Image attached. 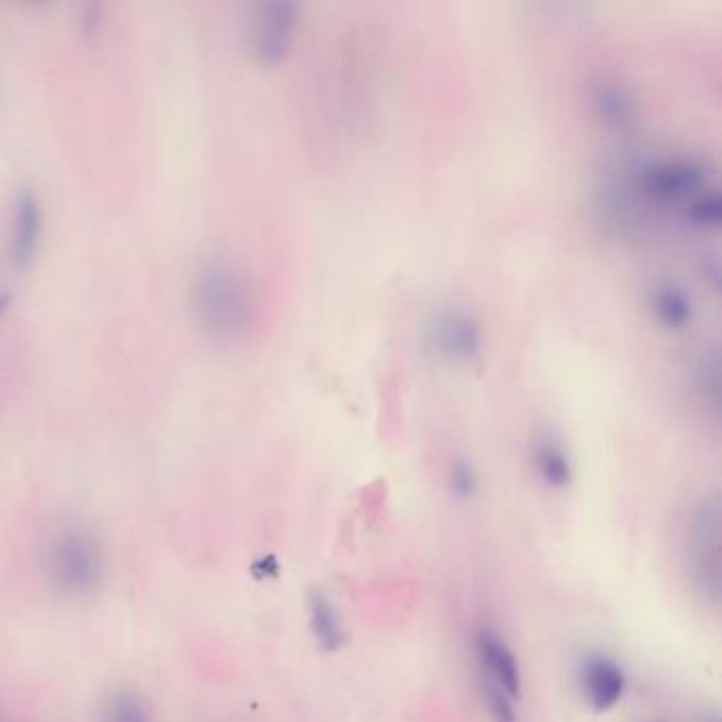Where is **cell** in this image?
<instances>
[{
    "label": "cell",
    "mask_w": 722,
    "mask_h": 722,
    "mask_svg": "<svg viewBox=\"0 0 722 722\" xmlns=\"http://www.w3.org/2000/svg\"><path fill=\"white\" fill-rule=\"evenodd\" d=\"M689 570L697 587L712 602L720 598V502L718 496L703 498L689 523Z\"/></svg>",
    "instance_id": "4"
},
{
    "label": "cell",
    "mask_w": 722,
    "mask_h": 722,
    "mask_svg": "<svg viewBox=\"0 0 722 722\" xmlns=\"http://www.w3.org/2000/svg\"><path fill=\"white\" fill-rule=\"evenodd\" d=\"M579 689L593 712H608L621 703L627 689V676L612 657L604 653H585L579 661Z\"/></svg>",
    "instance_id": "7"
},
{
    "label": "cell",
    "mask_w": 722,
    "mask_h": 722,
    "mask_svg": "<svg viewBox=\"0 0 722 722\" xmlns=\"http://www.w3.org/2000/svg\"><path fill=\"white\" fill-rule=\"evenodd\" d=\"M475 651L483 676L481 682L492 684V687L507 693L511 699H517L521 695L523 680L519 661L507 640L500 638L494 629L481 627L475 636Z\"/></svg>",
    "instance_id": "8"
},
{
    "label": "cell",
    "mask_w": 722,
    "mask_h": 722,
    "mask_svg": "<svg viewBox=\"0 0 722 722\" xmlns=\"http://www.w3.org/2000/svg\"><path fill=\"white\" fill-rule=\"evenodd\" d=\"M706 183L708 166L689 155L644 159L631 174V187L651 204H684Z\"/></svg>",
    "instance_id": "3"
},
{
    "label": "cell",
    "mask_w": 722,
    "mask_h": 722,
    "mask_svg": "<svg viewBox=\"0 0 722 722\" xmlns=\"http://www.w3.org/2000/svg\"><path fill=\"white\" fill-rule=\"evenodd\" d=\"M682 219L697 229H718L722 221V200L718 191H701L682 204Z\"/></svg>",
    "instance_id": "15"
},
{
    "label": "cell",
    "mask_w": 722,
    "mask_h": 722,
    "mask_svg": "<svg viewBox=\"0 0 722 722\" xmlns=\"http://www.w3.org/2000/svg\"><path fill=\"white\" fill-rule=\"evenodd\" d=\"M9 303H11V295H9V293H0V316H3V314L7 312Z\"/></svg>",
    "instance_id": "19"
},
{
    "label": "cell",
    "mask_w": 722,
    "mask_h": 722,
    "mask_svg": "<svg viewBox=\"0 0 722 722\" xmlns=\"http://www.w3.org/2000/svg\"><path fill=\"white\" fill-rule=\"evenodd\" d=\"M49 574L56 587L72 598L94 595L104 579L100 543L85 530L62 532L49 549Z\"/></svg>",
    "instance_id": "2"
},
{
    "label": "cell",
    "mask_w": 722,
    "mask_h": 722,
    "mask_svg": "<svg viewBox=\"0 0 722 722\" xmlns=\"http://www.w3.org/2000/svg\"><path fill=\"white\" fill-rule=\"evenodd\" d=\"M310 631L324 653H335L346 642L344 623L331 598L322 589H312L308 595Z\"/></svg>",
    "instance_id": "11"
},
{
    "label": "cell",
    "mask_w": 722,
    "mask_h": 722,
    "mask_svg": "<svg viewBox=\"0 0 722 722\" xmlns=\"http://www.w3.org/2000/svg\"><path fill=\"white\" fill-rule=\"evenodd\" d=\"M43 214L36 195L28 189L17 193L11 223V259L17 267H28L39 250Z\"/></svg>",
    "instance_id": "9"
},
{
    "label": "cell",
    "mask_w": 722,
    "mask_h": 722,
    "mask_svg": "<svg viewBox=\"0 0 722 722\" xmlns=\"http://www.w3.org/2000/svg\"><path fill=\"white\" fill-rule=\"evenodd\" d=\"M651 308L657 322L667 331L687 329L695 314L689 293L674 282H661L653 288Z\"/></svg>",
    "instance_id": "12"
},
{
    "label": "cell",
    "mask_w": 722,
    "mask_h": 722,
    "mask_svg": "<svg viewBox=\"0 0 722 722\" xmlns=\"http://www.w3.org/2000/svg\"><path fill=\"white\" fill-rule=\"evenodd\" d=\"M701 382L706 386V390L712 392L714 399H718V386H720V363H718V352L712 354H703L701 360Z\"/></svg>",
    "instance_id": "18"
},
{
    "label": "cell",
    "mask_w": 722,
    "mask_h": 722,
    "mask_svg": "<svg viewBox=\"0 0 722 722\" xmlns=\"http://www.w3.org/2000/svg\"><path fill=\"white\" fill-rule=\"evenodd\" d=\"M191 301L204 333L221 344H240L255 322L250 284L240 269L227 261H208L197 269Z\"/></svg>",
    "instance_id": "1"
},
{
    "label": "cell",
    "mask_w": 722,
    "mask_h": 722,
    "mask_svg": "<svg viewBox=\"0 0 722 722\" xmlns=\"http://www.w3.org/2000/svg\"><path fill=\"white\" fill-rule=\"evenodd\" d=\"M483 697H485V706L490 710V716L494 722H517V714H515V699H511L507 693H502L500 689L492 687V684H483Z\"/></svg>",
    "instance_id": "17"
},
{
    "label": "cell",
    "mask_w": 722,
    "mask_h": 722,
    "mask_svg": "<svg viewBox=\"0 0 722 722\" xmlns=\"http://www.w3.org/2000/svg\"><path fill=\"white\" fill-rule=\"evenodd\" d=\"M593 113L608 128H625L634 119L636 102L629 89L619 81H602L591 96Z\"/></svg>",
    "instance_id": "13"
},
{
    "label": "cell",
    "mask_w": 722,
    "mask_h": 722,
    "mask_svg": "<svg viewBox=\"0 0 722 722\" xmlns=\"http://www.w3.org/2000/svg\"><path fill=\"white\" fill-rule=\"evenodd\" d=\"M100 722H151V714L136 693L113 691L102 703Z\"/></svg>",
    "instance_id": "14"
},
{
    "label": "cell",
    "mask_w": 722,
    "mask_h": 722,
    "mask_svg": "<svg viewBox=\"0 0 722 722\" xmlns=\"http://www.w3.org/2000/svg\"><path fill=\"white\" fill-rule=\"evenodd\" d=\"M449 490L460 500H471L479 490V473L466 456H456L447 468Z\"/></svg>",
    "instance_id": "16"
},
{
    "label": "cell",
    "mask_w": 722,
    "mask_h": 722,
    "mask_svg": "<svg viewBox=\"0 0 722 722\" xmlns=\"http://www.w3.org/2000/svg\"><path fill=\"white\" fill-rule=\"evenodd\" d=\"M426 341L445 363L471 365L483 350V327L473 312L447 305L428 320Z\"/></svg>",
    "instance_id": "5"
},
{
    "label": "cell",
    "mask_w": 722,
    "mask_h": 722,
    "mask_svg": "<svg viewBox=\"0 0 722 722\" xmlns=\"http://www.w3.org/2000/svg\"><path fill=\"white\" fill-rule=\"evenodd\" d=\"M299 26V5L291 0H272L259 7L252 26V51L261 64H280L295 43Z\"/></svg>",
    "instance_id": "6"
},
{
    "label": "cell",
    "mask_w": 722,
    "mask_h": 722,
    "mask_svg": "<svg viewBox=\"0 0 722 722\" xmlns=\"http://www.w3.org/2000/svg\"><path fill=\"white\" fill-rule=\"evenodd\" d=\"M532 462L536 473L551 490H566L572 483V460L564 443L551 432H543L532 443Z\"/></svg>",
    "instance_id": "10"
}]
</instances>
